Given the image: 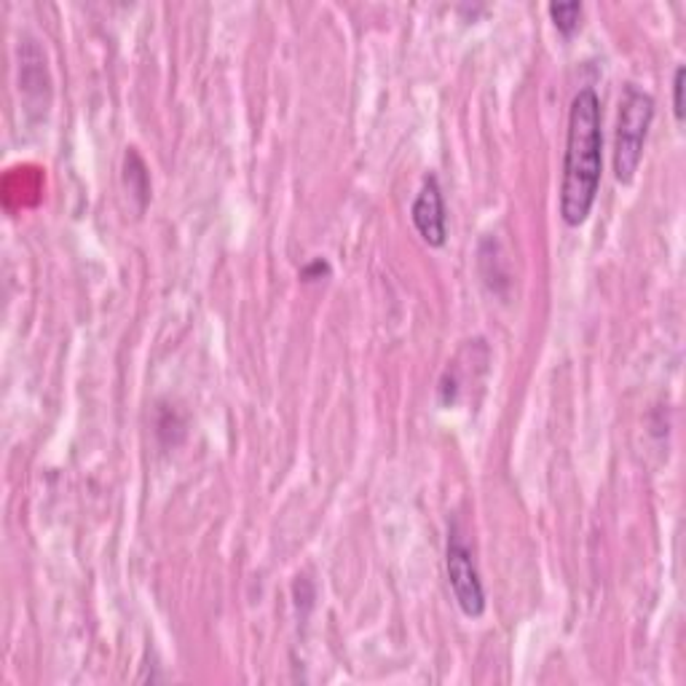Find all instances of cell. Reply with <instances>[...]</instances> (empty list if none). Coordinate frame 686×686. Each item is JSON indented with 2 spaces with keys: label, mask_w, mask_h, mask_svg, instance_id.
Here are the masks:
<instances>
[{
  "label": "cell",
  "mask_w": 686,
  "mask_h": 686,
  "mask_svg": "<svg viewBox=\"0 0 686 686\" xmlns=\"http://www.w3.org/2000/svg\"><path fill=\"white\" fill-rule=\"evenodd\" d=\"M550 11L552 25L558 27V33L566 38H572L576 30H579V20H582V3H550L547 5Z\"/></svg>",
  "instance_id": "obj_6"
},
{
  "label": "cell",
  "mask_w": 686,
  "mask_h": 686,
  "mask_svg": "<svg viewBox=\"0 0 686 686\" xmlns=\"http://www.w3.org/2000/svg\"><path fill=\"white\" fill-rule=\"evenodd\" d=\"M446 572L448 582H451L453 598H457L464 616L481 620V616L486 614V590H483L481 574H477L475 561H472V550L466 547V541L461 539L457 526H451V532H448Z\"/></svg>",
  "instance_id": "obj_3"
},
{
  "label": "cell",
  "mask_w": 686,
  "mask_h": 686,
  "mask_svg": "<svg viewBox=\"0 0 686 686\" xmlns=\"http://www.w3.org/2000/svg\"><path fill=\"white\" fill-rule=\"evenodd\" d=\"M684 80H686V67H676V78H673V113L676 121H684Z\"/></svg>",
  "instance_id": "obj_7"
},
{
  "label": "cell",
  "mask_w": 686,
  "mask_h": 686,
  "mask_svg": "<svg viewBox=\"0 0 686 686\" xmlns=\"http://www.w3.org/2000/svg\"><path fill=\"white\" fill-rule=\"evenodd\" d=\"M651 119H654V100L638 86L627 84L620 102V115H616L614 137V177L622 186H631L636 180Z\"/></svg>",
  "instance_id": "obj_2"
},
{
  "label": "cell",
  "mask_w": 686,
  "mask_h": 686,
  "mask_svg": "<svg viewBox=\"0 0 686 686\" xmlns=\"http://www.w3.org/2000/svg\"><path fill=\"white\" fill-rule=\"evenodd\" d=\"M322 276H330V263H327L325 258H314L309 266L301 269L303 282H316V279H322Z\"/></svg>",
  "instance_id": "obj_8"
},
{
  "label": "cell",
  "mask_w": 686,
  "mask_h": 686,
  "mask_svg": "<svg viewBox=\"0 0 686 686\" xmlns=\"http://www.w3.org/2000/svg\"><path fill=\"white\" fill-rule=\"evenodd\" d=\"M601 100H598L596 89L585 86L574 95L572 111H569L561 180V217L566 221V226L576 228L590 217L598 188H601Z\"/></svg>",
  "instance_id": "obj_1"
},
{
  "label": "cell",
  "mask_w": 686,
  "mask_h": 686,
  "mask_svg": "<svg viewBox=\"0 0 686 686\" xmlns=\"http://www.w3.org/2000/svg\"><path fill=\"white\" fill-rule=\"evenodd\" d=\"M413 226H416L419 236L426 241L429 247H442L446 245V201H442L440 183H437L435 175L424 177V186L413 201Z\"/></svg>",
  "instance_id": "obj_4"
},
{
  "label": "cell",
  "mask_w": 686,
  "mask_h": 686,
  "mask_svg": "<svg viewBox=\"0 0 686 686\" xmlns=\"http://www.w3.org/2000/svg\"><path fill=\"white\" fill-rule=\"evenodd\" d=\"M124 183L129 188L132 199H137V210H146V204L151 201V175H148V166L142 155L137 153V148H126Z\"/></svg>",
  "instance_id": "obj_5"
}]
</instances>
